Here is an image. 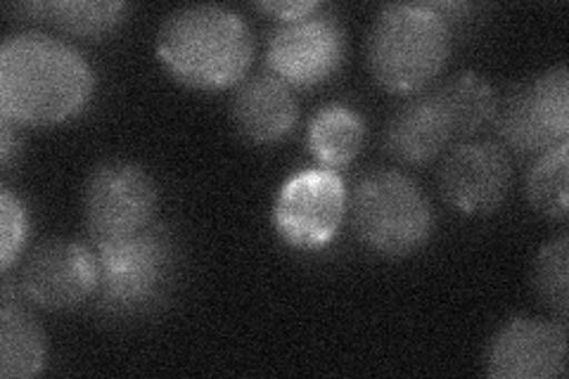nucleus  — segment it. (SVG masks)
Masks as SVG:
<instances>
[{"label": "nucleus", "mask_w": 569, "mask_h": 379, "mask_svg": "<svg viewBox=\"0 0 569 379\" xmlns=\"http://www.w3.org/2000/svg\"><path fill=\"white\" fill-rule=\"evenodd\" d=\"M493 379H553L567 375V322L518 316L498 330L485 353Z\"/></svg>", "instance_id": "obj_11"}, {"label": "nucleus", "mask_w": 569, "mask_h": 379, "mask_svg": "<svg viewBox=\"0 0 569 379\" xmlns=\"http://www.w3.org/2000/svg\"><path fill=\"white\" fill-rule=\"evenodd\" d=\"M98 259V303L110 316L148 311L169 290L176 270V242L164 226L131 238L93 245Z\"/></svg>", "instance_id": "obj_5"}, {"label": "nucleus", "mask_w": 569, "mask_h": 379, "mask_svg": "<svg viewBox=\"0 0 569 379\" xmlns=\"http://www.w3.org/2000/svg\"><path fill=\"white\" fill-rule=\"evenodd\" d=\"M157 58L188 88L223 90L244 79L254 58V36L236 10L186 6L159 27Z\"/></svg>", "instance_id": "obj_2"}, {"label": "nucleus", "mask_w": 569, "mask_h": 379, "mask_svg": "<svg viewBox=\"0 0 569 379\" xmlns=\"http://www.w3.org/2000/svg\"><path fill=\"white\" fill-rule=\"evenodd\" d=\"M236 131L254 146H271L288 138L299 121L292 88L276 74H257L242 81L230 104Z\"/></svg>", "instance_id": "obj_13"}, {"label": "nucleus", "mask_w": 569, "mask_h": 379, "mask_svg": "<svg viewBox=\"0 0 569 379\" xmlns=\"http://www.w3.org/2000/svg\"><path fill=\"white\" fill-rule=\"evenodd\" d=\"M435 93L447 110L456 138L466 140L496 119L498 96L493 86L477 71H458L447 83H441Z\"/></svg>", "instance_id": "obj_17"}, {"label": "nucleus", "mask_w": 569, "mask_h": 379, "mask_svg": "<svg viewBox=\"0 0 569 379\" xmlns=\"http://www.w3.org/2000/svg\"><path fill=\"white\" fill-rule=\"evenodd\" d=\"M48 363V339L36 318L12 299L10 285L3 290L0 309V377L29 379L41 375Z\"/></svg>", "instance_id": "obj_15"}, {"label": "nucleus", "mask_w": 569, "mask_h": 379, "mask_svg": "<svg viewBox=\"0 0 569 379\" xmlns=\"http://www.w3.org/2000/svg\"><path fill=\"white\" fill-rule=\"evenodd\" d=\"M320 8L323 6L313 3V0H278V3H257V10H261L266 14H273L280 22L301 20V17H309Z\"/></svg>", "instance_id": "obj_22"}, {"label": "nucleus", "mask_w": 569, "mask_h": 379, "mask_svg": "<svg viewBox=\"0 0 569 379\" xmlns=\"http://www.w3.org/2000/svg\"><path fill=\"white\" fill-rule=\"evenodd\" d=\"M451 56V27L435 3H391L370 27L366 58L372 79L389 93H418Z\"/></svg>", "instance_id": "obj_3"}, {"label": "nucleus", "mask_w": 569, "mask_h": 379, "mask_svg": "<svg viewBox=\"0 0 569 379\" xmlns=\"http://www.w3.org/2000/svg\"><path fill=\"white\" fill-rule=\"evenodd\" d=\"M24 10L43 14L46 20L71 36L100 39L123 22L129 6L119 0H52V3L24 6Z\"/></svg>", "instance_id": "obj_18"}, {"label": "nucleus", "mask_w": 569, "mask_h": 379, "mask_svg": "<svg viewBox=\"0 0 569 379\" xmlns=\"http://www.w3.org/2000/svg\"><path fill=\"white\" fill-rule=\"evenodd\" d=\"M29 240V211L10 188L0 190V268L3 273L20 259Z\"/></svg>", "instance_id": "obj_21"}, {"label": "nucleus", "mask_w": 569, "mask_h": 379, "mask_svg": "<svg viewBox=\"0 0 569 379\" xmlns=\"http://www.w3.org/2000/svg\"><path fill=\"white\" fill-rule=\"evenodd\" d=\"M456 140L453 123L437 93L406 100L385 129V148L401 164H430Z\"/></svg>", "instance_id": "obj_14"}, {"label": "nucleus", "mask_w": 569, "mask_h": 379, "mask_svg": "<svg viewBox=\"0 0 569 379\" xmlns=\"http://www.w3.org/2000/svg\"><path fill=\"white\" fill-rule=\"evenodd\" d=\"M531 285L539 301L553 311L558 320L567 322L569 313V238L560 232L548 240L537 255L531 268Z\"/></svg>", "instance_id": "obj_20"}, {"label": "nucleus", "mask_w": 569, "mask_h": 379, "mask_svg": "<svg viewBox=\"0 0 569 379\" xmlns=\"http://www.w3.org/2000/svg\"><path fill=\"white\" fill-rule=\"evenodd\" d=\"M347 58V33L323 8L295 22H282L269 39L266 62L288 86L309 88L328 81Z\"/></svg>", "instance_id": "obj_9"}, {"label": "nucleus", "mask_w": 569, "mask_h": 379, "mask_svg": "<svg viewBox=\"0 0 569 379\" xmlns=\"http://www.w3.org/2000/svg\"><path fill=\"white\" fill-rule=\"evenodd\" d=\"M14 121L8 117H0V161L3 167H10L14 152H20V140L14 136Z\"/></svg>", "instance_id": "obj_23"}, {"label": "nucleus", "mask_w": 569, "mask_h": 379, "mask_svg": "<svg viewBox=\"0 0 569 379\" xmlns=\"http://www.w3.org/2000/svg\"><path fill=\"white\" fill-rule=\"evenodd\" d=\"M498 133L508 152L539 157L569 142V71L560 62L498 100Z\"/></svg>", "instance_id": "obj_7"}, {"label": "nucleus", "mask_w": 569, "mask_h": 379, "mask_svg": "<svg viewBox=\"0 0 569 379\" xmlns=\"http://www.w3.org/2000/svg\"><path fill=\"white\" fill-rule=\"evenodd\" d=\"M159 190L136 161H102L86 178L83 219L93 245L117 242L152 226Z\"/></svg>", "instance_id": "obj_6"}, {"label": "nucleus", "mask_w": 569, "mask_h": 379, "mask_svg": "<svg viewBox=\"0 0 569 379\" xmlns=\"http://www.w3.org/2000/svg\"><path fill=\"white\" fill-rule=\"evenodd\" d=\"M359 240L382 257H408L432 235V207L413 178L395 169L366 173L349 195Z\"/></svg>", "instance_id": "obj_4"}, {"label": "nucleus", "mask_w": 569, "mask_h": 379, "mask_svg": "<svg viewBox=\"0 0 569 379\" xmlns=\"http://www.w3.org/2000/svg\"><path fill=\"white\" fill-rule=\"evenodd\" d=\"M96 74L77 48L39 31L0 46V117L17 126H56L83 112Z\"/></svg>", "instance_id": "obj_1"}, {"label": "nucleus", "mask_w": 569, "mask_h": 379, "mask_svg": "<svg viewBox=\"0 0 569 379\" xmlns=\"http://www.w3.org/2000/svg\"><path fill=\"white\" fill-rule=\"evenodd\" d=\"M512 188L510 152L493 140H462L439 167V190L451 209L487 216L501 209Z\"/></svg>", "instance_id": "obj_10"}, {"label": "nucleus", "mask_w": 569, "mask_h": 379, "mask_svg": "<svg viewBox=\"0 0 569 379\" xmlns=\"http://www.w3.org/2000/svg\"><path fill=\"white\" fill-rule=\"evenodd\" d=\"M349 213L345 178L330 169H307L284 180L276 205L273 228L295 249L328 247Z\"/></svg>", "instance_id": "obj_8"}, {"label": "nucleus", "mask_w": 569, "mask_h": 379, "mask_svg": "<svg viewBox=\"0 0 569 379\" xmlns=\"http://www.w3.org/2000/svg\"><path fill=\"white\" fill-rule=\"evenodd\" d=\"M98 290L96 249L74 240H48L22 268V292L43 311L77 309Z\"/></svg>", "instance_id": "obj_12"}, {"label": "nucleus", "mask_w": 569, "mask_h": 379, "mask_svg": "<svg viewBox=\"0 0 569 379\" xmlns=\"http://www.w3.org/2000/svg\"><path fill=\"white\" fill-rule=\"evenodd\" d=\"M567 164L569 142H562V146L533 157V164L527 173V200L533 211H539L550 221H565L569 213Z\"/></svg>", "instance_id": "obj_19"}, {"label": "nucleus", "mask_w": 569, "mask_h": 379, "mask_svg": "<svg viewBox=\"0 0 569 379\" xmlns=\"http://www.w3.org/2000/svg\"><path fill=\"white\" fill-rule=\"evenodd\" d=\"M366 142V121L347 104L320 107L309 123V150L323 169L337 171L359 157Z\"/></svg>", "instance_id": "obj_16"}]
</instances>
